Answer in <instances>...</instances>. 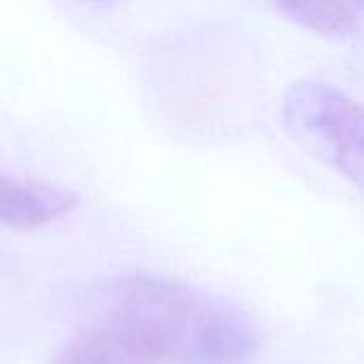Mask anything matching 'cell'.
Returning <instances> with one entry per match:
<instances>
[{"instance_id": "6da1fadb", "label": "cell", "mask_w": 364, "mask_h": 364, "mask_svg": "<svg viewBox=\"0 0 364 364\" xmlns=\"http://www.w3.org/2000/svg\"><path fill=\"white\" fill-rule=\"evenodd\" d=\"M105 320L141 335L168 364H250L252 320L235 305L160 275H124L102 288Z\"/></svg>"}, {"instance_id": "7a4b0ae2", "label": "cell", "mask_w": 364, "mask_h": 364, "mask_svg": "<svg viewBox=\"0 0 364 364\" xmlns=\"http://www.w3.org/2000/svg\"><path fill=\"white\" fill-rule=\"evenodd\" d=\"M282 115L299 141L364 190V105L333 83L305 79L288 87Z\"/></svg>"}, {"instance_id": "3957f363", "label": "cell", "mask_w": 364, "mask_h": 364, "mask_svg": "<svg viewBox=\"0 0 364 364\" xmlns=\"http://www.w3.org/2000/svg\"><path fill=\"white\" fill-rule=\"evenodd\" d=\"M79 203V196L62 186L6 173L0 179V220L13 230L28 232L47 226L73 213Z\"/></svg>"}, {"instance_id": "277c9868", "label": "cell", "mask_w": 364, "mask_h": 364, "mask_svg": "<svg viewBox=\"0 0 364 364\" xmlns=\"http://www.w3.org/2000/svg\"><path fill=\"white\" fill-rule=\"evenodd\" d=\"M51 364H168L141 335L105 320L73 337Z\"/></svg>"}, {"instance_id": "5b68a950", "label": "cell", "mask_w": 364, "mask_h": 364, "mask_svg": "<svg viewBox=\"0 0 364 364\" xmlns=\"http://www.w3.org/2000/svg\"><path fill=\"white\" fill-rule=\"evenodd\" d=\"M275 9L290 21L324 36L346 38L358 30V13L341 2H277Z\"/></svg>"}, {"instance_id": "8992f818", "label": "cell", "mask_w": 364, "mask_h": 364, "mask_svg": "<svg viewBox=\"0 0 364 364\" xmlns=\"http://www.w3.org/2000/svg\"><path fill=\"white\" fill-rule=\"evenodd\" d=\"M363 9H364V4H363Z\"/></svg>"}]
</instances>
